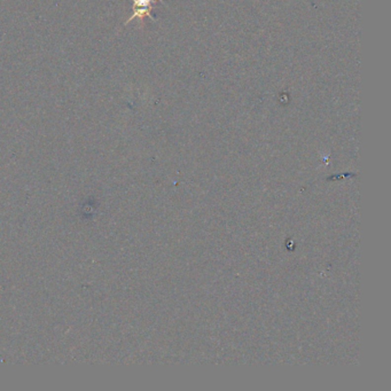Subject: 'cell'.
I'll list each match as a JSON object with an SVG mask.
<instances>
[{
	"mask_svg": "<svg viewBox=\"0 0 391 391\" xmlns=\"http://www.w3.org/2000/svg\"><path fill=\"white\" fill-rule=\"evenodd\" d=\"M152 2L153 0H133V14L129 17L125 24H129L134 19H139L142 21L146 16L155 20L152 15Z\"/></svg>",
	"mask_w": 391,
	"mask_h": 391,
	"instance_id": "cell-1",
	"label": "cell"
}]
</instances>
